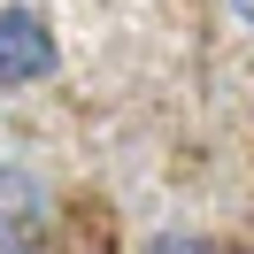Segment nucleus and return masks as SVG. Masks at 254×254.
Masks as SVG:
<instances>
[{
  "instance_id": "1",
  "label": "nucleus",
  "mask_w": 254,
  "mask_h": 254,
  "mask_svg": "<svg viewBox=\"0 0 254 254\" xmlns=\"http://www.w3.org/2000/svg\"><path fill=\"white\" fill-rule=\"evenodd\" d=\"M54 69V31L39 8H0V93L47 77Z\"/></svg>"
},
{
  "instance_id": "2",
  "label": "nucleus",
  "mask_w": 254,
  "mask_h": 254,
  "mask_svg": "<svg viewBox=\"0 0 254 254\" xmlns=\"http://www.w3.org/2000/svg\"><path fill=\"white\" fill-rule=\"evenodd\" d=\"M39 231H47L39 177L16 170V162H0V254H39Z\"/></svg>"
},
{
  "instance_id": "3",
  "label": "nucleus",
  "mask_w": 254,
  "mask_h": 254,
  "mask_svg": "<svg viewBox=\"0 0 254 254\" xmlns=\"http://www.w3.org/2000/svg\"><path fill=\"white\" fill-rule=\"evenodd\" d=\"M146 254H216V247H200V239H177V231H170V239H154Z\"/></svg>"
},
{
  "instance_id": "4",
  "label": "nucleus",
  "mask_w": 254,
  "mask_h": 254,
  "mask_svg": "<svg viewBox=\"0 0 254 254\" xmlns=\"http://www.w3.org/2000/svg\"><path fill=\"white\" fill-rule=\"evenodd\" d=\"M231 16H239V23H247V31H254V0H231Z\"/></svg>"
}]
</instances>
